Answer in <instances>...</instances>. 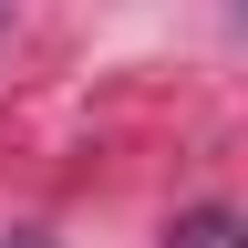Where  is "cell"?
Instances as JSON below:
<instances>
[{"label":"cell","instance_id":"cell-1","mask_svg":"<svg viewBox=\"0 0 248 248\" xmlns=\"http://www.w3.org/2000/svg\"><path fill=\"white\" fill-rule=\"evenodd\" d=\"M166 248H248V217H238V207H197Z\"/></svg>","mask_w":248,"mask_h":248},{"label":"cell","instance_id":"cell-2","mask_svg":"<svg viewBox=\"0 0 248 248\" xmlns=\"http://www.w3.org/2000/svg\"><path fill=\"white\" fill-rule=\"evenodd\" d=\"M0 248H52V238H42V228H11V238H0Z\"/></svg>","mask_w":248,"mask_h":248}]
</instances>
